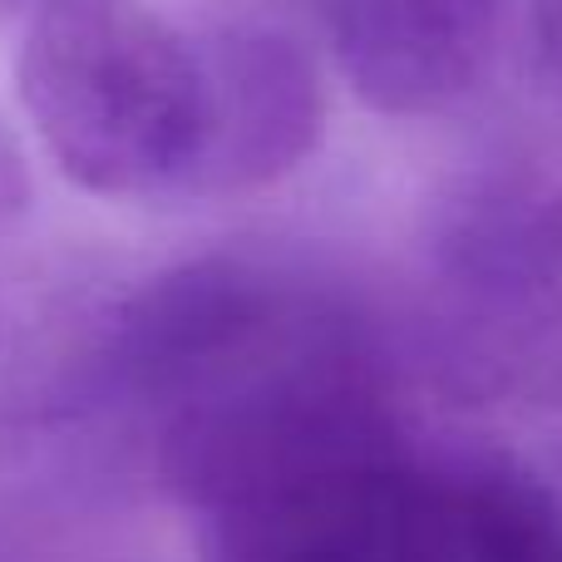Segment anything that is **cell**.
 <instances>
[{"label": "cell", "mask_w": 562, "mask_h": 562, "mask_svg": "<svg viewBox=\"0 0 562 562\" xmlns=\"http://www.w3.org/2000/svg\"><path fill=\"white\" fill-rule=\"evenodd\" d=\"M15 94L35 138L94 198L183 193L198 154L193 35L138 0H49L25 20Z\"/></svg>", "instance_id": "6da1fadb"}, {"label": "cell", "mask_w": 562, "mask_h": 562, "mask_svg": "<svg viewBox=\"0 0 562 562\" xmlns=\"http://www.w3.org/2000/svg\"><path fill=\"white\" fill-rule=\"evenodd\" d=\"M435 356L454 390L562 409V183L494 178L439 237Z\"/></svg>", "instance_id": "7a4b0ae2"}, {"label": "cell", "mask_w": 562, "mask_h": 562, "mask_svg": "<svg viewBox=\"0 0 562 562\" xmlns=\"http://www.w3.org/2000/svg\"><path fill=\"white\" fill-rule=\"evenodd\" d=\"M203 114L183 193L227 198L272 188L316 154L326 134V85L291 30L233 15L193 35Z\"/></svg>", "instance_id": "3957f363"}, {"label": "cell", "mask_w": 562, "mask_h": 562, "mask_svg": "<svg viewBox=\"0 0 562 562\" xmlns=\"http://www.w3.org/2000/svg\"><path fill=\"white\" fill-rule=\"evenodd\" d=\"M306 321L267 272L203 257L148 277L114 326V356L138 395L188 400L267 360Z\"/></svg>", "instance_id": "277c9868"}, {"label": "cell", "mask_w": 562, "mask_h": 562, "mask_svg": "<svg viewBox=\"0 0 562 562\" xmlns=\"http://www.w3.org/2000/svg\"><path fill=\"white\" fill-rule=\"evenodd\" d=\"M360 104L429 119L469 104L504 45V0H306Z\"/></svg>", "instance_id": "5b68a950"}, {"label": "cell", "mask_w": 562, "mask_h": 562, "mask_svg": "<svg viewBox=\"0 0 562 562\" xmlns=\"http://www.w3.org/2000/svg\"><path fill=\"white\" fill-rule=\"evenodd\" d=\"M528 20H533L538 69H543V79L562 94V0H533Z\"/></svg>", "instance_id": "8992f818"}, {"label": "cell", "mask_w": 562, "mask_h": 562, "mask_svg": "<svg viewBox=\"0 0 562 562\" xmlns=\"http://www.w3.org/2000/svg\"><path fill=\"white\" fill-rule=\"evenodd\" d=\"M40 5H49V0H0V20H30Z\"/></svg>", "instance_id": "52a82bcc"}]
</instances>
